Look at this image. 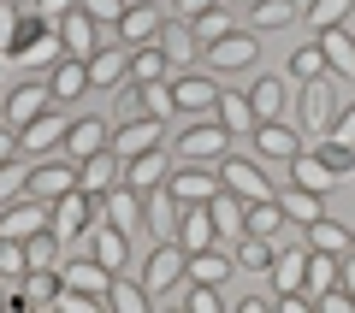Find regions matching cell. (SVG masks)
Masks as SVG:
<instances>
[{
  "label": "cell",
  "mask_w": 355,
  "mask_h": 313,
  "mask_svg": "<svg viewBox=\"0 0 355 313\" xmlns=\"http://www.w3.org/2000/svg\"><path fill=\"white\" fill-rule=\"evenodd\" d=\"M65 130H71V118H60V113L48 107L36 125L18 130V148H24V154H53V148H65Z\"/></svg>",
  "instance_id": "cell-23"
},
{
  "label": "cell",
  "mask_w": 355,
  "mask_h": 313,
  "mask_svg": "<svg viewBox=\"0 0 355 313\" xmlns=\"http://www.w3.org/2000/svg\"><path fill=\"white\" fill-rule=\"evenodd\" d=\"M178 242L184 249H214L219 231H214V213H207V201H184V219H178Z\"/></svg>",
  "instance_id": "cell-24"
},
{
  "label": "cell",
  "mask_w": 355,
  "mask_h": 313,
  "mask_svg": "<svg viewBox=\"0 0 355 313\" xmlns=\"http://www.w3.org/2000/svg\"><path fill=\"white\" fill-rule=\"evenodd\" d=\"M71 6H77V0H36V12L48 18V24H60V18L71 12Z\"/></svg>",
  "instance_id": "cell-57"
},
{
  "label": "cell",
  "mask_w": 355,
  "mask_h": 313,
  "mask_svg": "<svg viewBox=\"0 0 355 313\" xmlns=\"http://www.w3.org/2000/svg\"><path fill=\"white\" fill-rule=\"evenodd\" d=\"M24 296H30V307H53V296H60V266H30Z\"/></svg>",
  "instance_id": "cell-43"
},
{
  "label": "cell",
  "mask_w": 355,
  "mask_h": 313,
  "mask_svg": "<svg viewBox=\"0 0 355 313\" xmlns=\"http://www.w3.org/2000/svg\"><path fill=\"white\" fill-rule=\"evenodd\" d=\"M107 307H113V313H148V284L113 272V284H107Z\"/></svg>",
  "instance_id": "cell-35"
},
{
  "label": "cell",
  "mask_w": 355,
  "mask_h": 313,
  "mask_svg": "<svg viewBox=\"0 0 355 313\" xmlns=\"http://www.w3.org/2000/svg\"><path fill=\"white\" fill-rule=\"evenodd\" d=\"M219 125L237 136V130H254V107H249V89H219Z\"/></svg>",
  "instance_id": "cell-37"
},
{
  "label": "cell",
  "mask_w": 355,
  "mask_h": 313,
  "mask_svg": "<svg viewBox=\"0 0 355 313\" xmlns=\"http://www.w3.org/2000/svg\"><path fill=\"white\" fill-rule=\"evenodd\" d=\"M166 48V60H172V71H190L196 60H202V36H196V24L190 18H166L160 24V36H154Z\"/></svg>",
  "instance_id": "cell-13"
},
{
  "label": "cell",
  "mask_w": 355,
  "mask_h": 313,
  "mask_svg": "<svg viewBox=\"0 0 355 313\" xmlns=\"http://www.w3.org/2000/svg\"><path fill=\"white\" fill-rule=\"evenodd\" d=\"M291 184H296V189H314V195H331V189H338L343 177L331 172V166L320 160L314 148H308V154H296V160H291Z\"/></svg>",
  "instance_id": "cell-26"
},
{
  "label": "cell",
  "mask_w": 355,
  "mask_h": 313,
  "mask_svg": "<svg viewBox=\"0 0 355 313\" xmlns=\"http://www.w3.org/2000/svg\"><path fill=\"white\" fill-rule=\"evenodd\" d=\"M338 284H343V289H349V296H355V249H349V254H343V260H338Z\"/></svg>",
  "instance_id": "cell-59"
},
{
  "label": "cell",
  "mask_w": 355,
  "mask_h": 313,
  "mask_svg": "<svg viewBox=\"0 0 355 313\" xmlns=\"http://www.w3.org/2000/svg\"><path fill=\"white\" fill-rule=\"evenodd\" d=\"M101 30H107V24H95V18L83 12V0L60 18V42H65V53H71V60H89V53L101 48Z\"/></svg>",
  "instance_id": "cell-17"
},
{
  "label": "cell",
  "mask_w": 355,
  "mask_h": 313,
  "mask_svg": "<svg viewBox=\"0 0 355 313\" xmlns=\"http://www.w3.org/2000/svg\"><path fill=\"white\" fill-rule=\"evenodd\" d=\"M160 77H172V60H166L160 42H148V48H130V83H160Z\"/></svg>",
  "instance_id": "cell-40"
},
{
  "label": "cell",
  "mask_w": 355,
  "mask_h": 313,
  "mask_svg": "<svg viewBox=\"0 0 355 313\" xmlns=\"http://www.w3.org/2000/svg\"><path fill=\"white\" fill-rule=\"evenodd\" d=\"M314 307L320 313H355V296L343 284H331V289H320V296H314Z\"/></svg>",
  "instance_id": "cell-55"
},
{
  "label": "cell",
  "mask_w": 355,
  "mask_h": 313,
  "mask_svg": "<svg viewBox=\"0 0 355 313\" xmlns=\"http://www.w3.org/2000/svg\"><path fill=\"white\" fill-rule=\"evenodd\" d=\"M202 60H207V71H249V65L261 60V36H254V30H231V36L207 42Z\"/></svg>",
  "instance_id": "cell-5"
},
{
  "label": "cell",
  "mask_w": 355,
  "mask_h": 313,
  "mask_svg": "<svg viewBox=\"0 0 355 313\" xmlns=\"http://www.w3.org/2000/svg\"><path fill=\"white\" fill-rule=\"evenodd\" d=\"M178 296H184V307H190V313H225L219 284H196V278H184V284H178Z\"/></svg>",
  "instance_id": "cell-45"
},
{
  "label": "cell",
  "mask_w": 355,
  "mask_h": 313,
  "mask_svg": "<svg viewBox=\"0 0 355 313\" xmlns=\"http://www.w3.org/2000/svg\"><path fill=\"white\" fill-rule=\"evenodd\" d=\"M308 249L349 254V249H355V231H349V225H338V219H314V225H308Z\"/></svg>",
  "instance_id": "cell-41"
},
{
  "label": "cell",
  "mask_w": 355,
  "mask_h": 313,
  "mask_svg": "<svg viewBox=\"0 0 355 313\" xmlns=\"http://www.w3.org/2000/svg\"><path fill=\"white\" fill-rule=\"evenodd\" d=\"M320 160H326L331 166V172H338V177H355V148H349V142H338V136H320Z\"/></svg>",
  "instance_id": "cell-51"
},
{
  "label": "cell",
  "mask_w": 355,
  "mask_h": 313,
  "mask_svg": "<svg viewBox=\"0 0 355 313\" xmlns=\"http://www.w3.org/2000/svg\"><path fill=\"white\" fill-rule=\"evenodd\" d=\"M166 189H172L178 201H214L219 189H225V177H219V172H214L207 160H184V166H172Z\"/></svg>",
  "instance_id": "cell-8"
},
{
  "label": "cell",
  "mask_w": 355,
  "mask_h": 313,
  "mask_svg": "<svg viewBox=\"0 0 355 313\" xmlns=\"http://www.w3.org/2000/svg\"><path fill=\"white\" fill-rule=\"evenodd\" d=\"M331 125H338L331 77H314V83H302V95H296V130H302V136H331Z\"/></svg>",
  "instance_id": "cell-1"
},
{
  "label": "cell",
  "mask_w": 355,
  "mask_h": 313,
  "mask_svg": "<svg viewBox=\"0 0 355 313\" xmlns=\"http://www.w3.org/2000/svg\"><path fill=\"white\" fill-rule=\"evenodd\" d=\"M272 260H279V242L272 237H254V231L237 237V272H272Z\"/></svg>",
  "instance_id": "cell-33"
},
{
  "label": "cell",
  "mask_w": 355,
  "mask_h": 313,
  "mask_svg": "<svg viewBox=\"0 0 355 313\" xmlns=\"http://www.w3.org/2000/svg\"><path fill=\"white\" fill-rule=\"evenodd\" d=\"M6 160H18V130L12 125H0V166Z\"/></svg>",
  "instance_id": "cell-58"
},
{
  "label": "cell",
  "mask_w": 355,
  "mask_h": 313,
  "mask_svg": "<svg viewBox=\"0 0 355 313\" xmlns=\"http://www.w3.org/2000/svg\"><path fill=\"white\" fill-rule=\"evenodd\" d=\"M184 266H190V249L178 237L154 242V254L142 260V284H148V296H172L178 284H184Z\"/></svg>",
  "instance_id": "cell-2"
},
{
  "label": "cell",
  "mask_w": 355,
  "mask_h": 313,
  "mask_svg": "<svg viewBox=\"0 0 355 313\" xmlns=\"http://www.w3.org/2000/svg\"><path fill=\"white\" fill-rule=\"evenodd\" d=\"M172 177V154L166 148H148V154H137V160H125V184L130 189H154V184H166Z\"/></svg>",
  "instance_id": "cell-27"
},
{
  "label": "cell",
  "mask_w": 355,
  "mask_h": 313,
  "mask_svg": "<svg viewBox=\"0 0 355 313\" xmlns=\"http://www.w3.org/2000/svg\"><path fill=\"white\" fill-rule=\"evenodd\" d=\"M338 260H343V254H326V249H308V296H320V289H331V284H338Z\"/></svg>",
  "instance_id": "cell-44"
},
{
  "label": "cell",
  "mask_w": 355,
  "mask_h": 313,
  "mask_svg": "<svg viewBox=\"0 0 355 313\" xmlns=\"http://www.w3.org/2000/svg\"><path fill=\"white\" fill-rule=\"evenodd\" d=\"M249 136H254V154H261V160H284V166H291L296 154H302V130L279 125V118H261Z\"/></svg>",
  "instance_id": "cell-14"
},
{
  "label": "cell",
  "mask_w": 355,
  "mask_h": 313,
  "mask_svg": "<svg viewBox=\"0 0 355 313\" xmlns=\"http://www.w3.org/2000/svg\"><path fill=\"white\" fill-rule=\"evenodd\" d=\"M48 89H53V100H77V95L89 89V65L65 53V60H60V65L48 71Z\"/></svg>",
  "instance_id": "cell-36"
},
{
  "label": "cell",
  "mask_w": 355,
  "mask_h": 313,
  "mask_svg": "<svg viewBox=\"0 0 355 313\" xmlns=\"http://www.w3.org/2000/svg\"><path fill=\"white\" fill-rule=\"evenodd\" d=\"M30 260H24V242L18 237H0V278H24Z\"/></svg>",
  "instance_id": "cell-53"
},
{
  "label": "cell",
  "mask_w": 355,
  "mask_h": 313,
  "mask_svg": "<svg viewBox=\"0 0 355 313\" xmlns=\"http://www.w3.org/2000/svg\"><path fill=\"white\" fill-rule=\"evenodd\" d=\"M48 107H53V89H48V83H36V77H24V83L6 95V107H0V125L24 130V125H36Z\"/></svg>",
  "instance_id": "cell-7"
},
{
  "label": "cell",
  "mask_w": 355,
  "mask_h": 313,
  "mask_svg": "<svg viewBox=\"0 0 355 313\" xmlns=\"http://www.w3.org/2000/svg\"><path fill=\"white\" fill-rule=\"evenodd\" d=\"M130 89H137V107L148 118H160V125L178 118V100H172V83H166V77H160V83H130Z\"/></svg>",
  "instance_id": "cell-42"
},
{
  "label": "cell",
  "mask_w": 355,
  "mask_h": 313,
  "mask_svg": "<svg viewBox=\"0 0 355 313\" xmlns=\"http://www.w3.org/2000/svg\"><path fill=\"white\" fill-rule=\"evenodd\" d=\"M113 142V118L107 113H83V118H71V130H65V154L71 160H89L95 148H107Z\"/></svg>",
  "instance_id": "cell-16"
},
{
  "label": "cell",
  "mask_w": 355,
  "mask_h": 313,
  "mask_svg": "<svg viewBox=\"0 0 355 313\" xmlns=\"http://www.w3.org/2000/svg\"><path fill=\"white\" fill-rule=\"evenodd\" d=\"M266 278H272L279 296H284V289H302L308 284V242H302V249H279V260H272V272H266Z\"/></svg>",
  "instance_id": "cell-30"
},
{
  "label": "cell",
  "mask_w": 355,
  "mask_h": 313,
  "mask_svg": "<svg viewBox=\"0 0 355 313\" xmlns=\"http://www.w3.org/2000/svg\"><path fill=\"white\" fill-rule=\"evenodd\" d=\"M160 24H166V18H160V6H148V0H130V6H125V18H119V42H125V48H148V42L154 36H160Z\"/></svg>",
  "instance_id": "cell-19"
},
{
  "label": "cell",
  "mask_w": 355,
  "mask_h": 313,
  "mask_svg": "<svg viewBox=\"0 0 355 313\" xmlns=\"http://www.w3.org/2000/svg\"><path fill=\"white\" fill-rule=\"evenodd\" d=\"M178 219H184V201H178L166 184L142 189V231H154V242L178 237Z\"/></svg>",
  "instance_id": "cell-9"
},
{
  "label": "cell",
  "mask_w": 355,
  "mask_h": 313,
  "mask_svg": "<svg viewBox=\"0 0 355 313\" xmlns=\"http://www.w3.org/2000/svg\"><path fill=\"white\" fill-rule=\"evenodd\" d=\"M190 24H196V36H202V48H207V42L231 36V30H237V18H231V6H225V0H219V6H207L202 18H190Z\"/></svg>",
  "instance_id": "cell-46"
},
{
  "label": "cell",
  "mask_w": 355,
  "mask_h": 313,
  "mask_svg": "<svg viewBox=\"0 0 355 313\" xmlns=\"http://www.w3.org/2000/svg\"><path fill=\"white\" fill-rule=\"evenodd\" d=\"M0 60H6V53H0Z\"/></svg>",
  "instance_id": "cell-62"
},
{
  "label": "cell",
  "mask_w": 355,
  "mask_h": 313,
  "mask_svg": "<svg viewBox=\"0 0 355 313\" xmlns=\"http://www.w3.org/2000/svg\"><path fill=\"white\" fill-rule=\"evenodd\" d=\"M231 272H237V254H225L219 242H214V249H196L190 266H184V278H196V284H219V289H225Z\"/></svg>",
  "instance_id": "cell-25"
},
{
  "label": "cell",
  "mask_w": 355,
  "mask_h": 313,
  "mask_svg": "<svg viewBox=\"0 0 355 313\" xmlns=\"http://www.w3.org/2000/svg\"><path fill=\"white\" fill-rule=\"evenodd\" d=\"M291 77H302V83H314V77H331V65H326V48H320V42L296 48V53H291Z\"/></svg>",
  "instance_id": "cell-47"
},
{
  "label": "cell",
  "mask_w": 355,
  "mask_h": 313,
  "mask_svg": "<svg viewBox=\"0 0 355 313\" xmlns=\"http://www.w3.org/2000/svg\"><path fill=\"white\" fill-rule=\"evenodd\" d=\"M243 207H249V201L231 195V189H219V195L207 201V213H214V231H219V237H231V242L243 237Z\"/></svg>",
  "instance_id": "cell-39"
},
{
  "label": "cell",
  "mask_w": 355,
  "mask_h": 313,
  "mask_svg": "<svg viewBox=\"0 0 355 313\" xmlns=\"http://www.w3.org/2000/svg\"><path fill=\"white\" fill-rule=\"evenodd\" d=\"M219 177H225V189L231 195H243V201H266L272 195V177L261 172V160H219Z\"/></svg>",
  "instance_id": "cell-15"
},
{
  "label": "cell",
  "mask_w": 355,
  "mask_h": 313,
  "mask_svg": "<svg viewBox=\"0 0 355 313\" xmlns=\"http://www.w3.org/2000/svg\"><path fill=\"white\" fill-rule=\"evenodd\" d=\"M48 219H53V201H42V195H18V201H6L0 207V237H36V231H48Z\"/></svg>",
  "instance_id": "cell-6"
},
{
  "label": "cell",
  "mask_w": 355,
  "mask_h": 313,
  "mask_svg": "<svg viewBox=\"0 0 355 313\" xmlns=\"http://www.w3.org/2000/svg\"><path fill=\"white\" fill-rule=\"evenodd\" d=\"M0 307H6V296H0Z\"/></svg>",
  "instance_id": "cell-61"
},
{
  "label": "cell",
  "mask_w": 355,
  "mask_h": 313,
  "mask_svg": "<svg viewBox=\"0 0 355 313\" xmlns=\"http://www.w3.org/2000/svg\"><path fill=\"white\" fill-rule=\"evenodd\" d=\"M119 177H125V160H119L113 148H95L89 160H77V184H83L89 195H107Z\"/></svg>",
  "instance_id": "cell-21"
},
{
  "label": "cell",
  "mask_w": 355,
  "mask_h": 313,
  "mask_svg": "<svg viewBox=\"0 0 355 313\" xmlns=\"http://www.w3.org/2000/svg\"><path fill=\"white\" fill-rule=\"evenodd\" d=\"M207 6H219V0H178V18H202Z\"/></svg>",
  "instance_id": "cell-60"
},
{
  "label": "cell",
  "mask_w": 355,
  "mask_h": 313,
  "mask_svg": "<svg viewBox=\"0 0 355 313\" xmlns=\"http://www.w3.org/2000/svg\"><path fill=\"white\" fill-rule=\"evenodd\" d=\"M89 254H95L107 272H125V266H130V231L101 219V225H95V237H89Z\"/></svg>",
  "instance_id": "cell-22"
},
{
  "label": "cell",
  "mask_w": 355,
  "mask_h": 313,
  "mask_svg": "<svg viewBox=\"0 0 355 313\" xmlns=\"http://www.w3.org/2000/svg\"><path fill=\"white\" fill-rule=\"evenodd\" d=\"M320 48H326V65L338 77H355V24H338V30H320Z\"/></svg>",
  "instance_id": "cell-28"
},
{
  "label": "cell",
  "mask_w": 355,
  "mask_h": 313,
  "mask_svg": "<svg viewBox=\"0 0 355 313\" xmlns=\"http://www.w3.org/2000/svg\"><path fill=\"white\" fill-rule=\"evenodd\" d=\"M160 136H166V125H160V118L137 113V118H130V125H113V142H107V148H113L119 160H137V154L160 148Z\"/></svg>",
  "instance_id": "cell-12"
},
{
  "label": "cell",
  "mask_w": 355,
  "mask_h": 313,
  "mask_svg": "<svg viewBox=\"0 0 355 313\" xmlns=\"http://www.w3.org/2000/svg\"><path fill=\"white\" fill-rule=\"evenodd\" d=\"M65 189H77V160L71 154H53V160L30 166V195L53 201V195H65Z\"/></svg>",
  "instance_id": "cell-18"
},
{
  "label": "cell",
  "mask_w": 355,
  "mask_h": 313,
  "mask_svg": "<svg viewBox=\"0 0 355 313\" xmlns=\"http://www.w3.org/2000/svg\"><path fill=\"white\" fill-rule=\"evenodd\" d=\"M284 225H291V219H284L279 195H266V201H249V207H243V231H254V237H279Z\"/></svg>",
  "instance_id": "cell-34"
},
{
  "label": "cell",
  "mask_w": 355,
  "mask_h": 313,
  "mask_svg": "<svg viewBox=\"0 0 355 313\" xmlns=\"http://www.w3.org/2000/svg\"><path fill=\"white\" fill-rule=\"evenodd\" d=\"M279 207H284V219H291V225H314V219H326V195H314V189H284V195H279Z\"/></svg>",
  "instance_id": "cell-32"
},
{
  "label": "cell",
  "mask_w": 355,
  "mask_h": 313,
  "mask_svg": "<svg viewBox=\"0 0 355 313\" xmlns=\"http://www.w3.org/2000/svg\"><path fill=\"white\" fill-rule=\"evenodd\" d=\"M249 107H254V125L284 118V77H249Z\"/></svg>",
  "instance_id": "cell-31"
},
{
  "label": "cell",
  "mask_w": 355,
  "mask_h": 313,
  "mask_svg": "<svg viewBox=\"0 0 355 313\" xmlns=\"http://www.w3.org/2000/svg\"><path fill=\"white\" fill-rule=\"evenodd\" d=\"M83 65H89V89H113V95H119V89H130V48H125V42H119V48H107V42H101Z\"/></svg>",
  "instance_id": "cell-10"
},
{
  "label": "cell",
  "mask_w": 355,
  "mask_h": 313,
  "mask_svg": "<svg viewBox=\"0 0 355 313\" xmlns=\"http://www.w3.org/2000/svg\"><path fill=\"white\" fill-rule=\"evenodd\" d=\"M331 136H338V142H349V148H355V107H343V113H338V125H331Z\"/></svg>",
  "instance_id": "cell-56"
},
{
  "label": "cell",
  "mask_w": 355,
  "mask_h": 313,
  "mask_svg": "<svg viewBox=\"0 0 355 313\" xmlns=\"http://www.w3.org/2000/svg\"><path fill=\"white\" fill-rule=\"evenodd\" d=\"M60 284H71V289H89V296H107V284H113V272H107L95 254L89 260H60Z\"/></svg>",
  "instance_id": "cell-29"
},
{
  "label": "cell",
  "mask_w": 355,
  "mask_h": 313,
  "mask_svg": "<svg viewBox=\"0 0 355 313\" xmlns=\"http://www.w3.org/2000/svg\"><path fill=\"white\" fill-rule=\"evenodd\" d=\"M125 6H130V0H83V12L95 18V24H107V30H113L119 18H125Z\"/></svg>",
  "instance_id": "cell-54"
},
{
  "label": "cell",
  "mask_w": 355,
  "mask_h": 313,
  "mask_svg": "<svg viewBox=\"0 0 355 313\" xmlns=\"http://www.w3.org/2000/svg\"><path fill=\"white\" fill-rule=\"evenodd\" d=\"M18 195H30V172H24V160H6L0 166V207L18 201Z\"/></svg>",
  "instance_id": "cell-52"
},
{
  "label": "cell",
  "mask_w": 355,
  "mask_h": 313,
  "mask_svg": "<svg viewBox=\"0 0 355 313\" xmlns=\"http://www.w3.org/2000/svg\"><path fill=\"white\" fill-rule=\"evenodd\" d=\"M296 24V0H249V30H291Z\"/></svg>",
  "instance_id": "cell-38"
},
{
  "label": "cell",
  "mask_w": 355,
  "mask_h": 313,
  "mask_svg": "<svg viewBox=\"0 0 355 313\" xmlns=\"http://www.w3.org/2000/svg\"><path fill=\"white\" fill-rule=\"evenodd\" d=\"M178 160H207V166H219L231 154V130L219 125V113H207L202 125H190V130H178Z\"/></svg>",
  "instance_id": "cell-3"
},
{
  "label": "cell",
  "mask_w": 355,
  "mask_h": 313,
  "mask_svg": "<svg viewBox=\"0 0 355 313\" xmlns=\"http://www.w3.org/2000/svg\"><path fill=\"white\" fill-rule=\"evenodd\" d=\"M18 42H24V6L0 0V53H18Z\"/></svg>",
  "instance_id": "cell-50"
},
{
  "label": "cell",
  "mask_w": 355,
  "mask_h": 313,
  "mask_svg": "<svg viewBox=\"0 0 355 313\" xmlns=\"http://www.w3.org/2000/svg\"><path fill=\"white\" fill-rule=\"evenodd\" d=\"M12 60H18V65H24V77H48V71H53V65H60V60H65V42H60V24H53V30H42V36H36V42H24V48H18V53H12Z\"/></svg>",
  "instance_id": "cell-20"
},
{
  "label": "cell",
  "mask_w": 355,
  "mask_h": 313,
  "mask_svg": "<svg viewBox=\"0 0 355 313\" xmlns=\"http://www.w3.org/2000/svg\"><path fill=\"white\" fill-rule=\"evenodd\" d=\"M172 100H178V113H190V118H207L219 107V83L202 71H178L172 77Z\"/></svg>",
  "instance_id": "cell-11"
},
{
  "label": "cell",
  "mask_w": 355,
  "mask_h": 313,
  "mask_svg": "<svg viewBox=\"0 0 355 313\" xmlns=\"http://www.w3.org/2000/svg\"><path fill=\"white\" fill-rule=\"evenodd\" d=\"M60 254H65V242L53 237V231H36V237H24V260H30V266H60Z\"/></svg>",
  "instance_id": "cell-49"
},
{
  "label": "cell",
  "mask_w": 355,
  "mask_h": 313,
  "mask_svg": "<svg viewBox=\"0 0 355 313\" xmlns=\"http://www.w3.org/2000/svg\"><path fill=\"white\" fill-rule=\"evenodd\" d=\"M338 24H349V0H308V30H338Z\"/></svg>",
  "instance_id": "cell-48"
},
{
  "label": "cell",
  "mask_w": 355,
  "mask_h": 313,
  "mask_svg": "<svg viewBox=\"0 0 355 313\" xmlns=\"http://www.w3.org/2000/svg\"><path fill=\"white\" fill-rule=\"evenodd\" d=\"M48 231L71 249V237H83V231H95V195H89L83 184L77 189H65V195H53V219H48Z\"/></svg>",
  "instance_id": "cell-4"
}]
</instances>
